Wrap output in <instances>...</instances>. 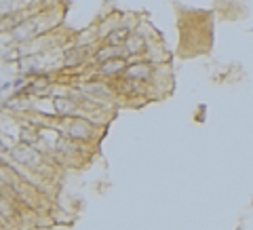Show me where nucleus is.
<instances>
[{"label":"nucleus","mask_w":253,"mask_h":230,"mask_svg":"<svg viewBox=\"0 0 253 230\" xmlns=\"http://www.w3.org/2000/svg\"><path fill=\"white\" fill-rule=\"evenodd\" d=\"M57 131L76 139V142L82 144V146L95 148V146L99 144L101 135H104L106 127L95 123V120L89 118V116H72V118H59Z\"/></svg>","instance_id":"nucleus-1"},{"label":"nucleus","mask_w":253,"mask_h":230,"mask_svg":"<svg viewBox=\"0 0 253 230\" xmlns=\"http://www.w3.org/2000/svg\"><path fill=\"white\" fill-rule=\"evenodd\" d=\"M51 150H53V158L59 167H80L82 165L80 158L85 156L87 150H91V148L78 144L76 139L63 135V133H59Z\"/></svg>","instance_id":"nucleus-2"},{"label":"nucleus","mask_w":253,"mask_h":230,"mask_svg":"<svg viewBox=\"0 0 253 230\" xmlns=\"http://www.w3.org/2000/svg\"><path fill=\"white\" fill-rule=\"evenodd\" d=\"M93 53L95 47L89 44H70L61 51V72H72V70H82L93 63Z\"/></svg>","instance_id":"nucleus-3"},{"label":"nucleus","mask_w":253,"mask_h":230,"mask_svg":"<svg viewBox=\"0 0 253 230\" xmlns=\"http://www.w3.org/2000/svg\"><path fill=\"white\" fill-rule=\"evenodd\" d=\"M129 57H112V59L93 63L87 68V78L95 76V78H104V80H116L125 74L126 66H129Z\"/></svg>","instance_id":"nucleus-4"},{"label":"nucleus","mask_w":253,"mask_h":230,"mask_svg":"<svg viewBox=\"0 0 253 230\" xmlns=\"http://www.w3.org/2000/svg\"><path fill=\"white\" fill-rule=\"evenodd\" d=\"M51 104H53V114L57 118H72V116H87L85 108H82L80 101H76L70 93H59L51 97Z\"/></svg>","instance_id":"nucleus-5"},{"label":"nucleus","mask_w":253,"mask_h":230,"mask_svg":"<svg viewBox=\"0 0 253 230\" xmlns=\"http://www.w3.org/2000/svg\"><path fill=\"white\" fill-rule=\"evenodd\" d=\"M44 6L42 0H0V15L11 17V15H34Z\"/></svg>","instance_id":"nucleus-6"},{"label":"nucleus","mask_w":253,"mask_h":230,"mask_svg":"<svg viewBox=\"0 0 253 230\" xmlns=\"http://www.w3.org/2000/svg\"><path fill=\"white\" fill-rule=\"evenodd\" d=\"M156 72V66L152 61H148L145 57H139V59H131L129 66L125 70V78H129L133 82H139V85H145L152 80V76Z\"/></svg>","instance_id":"nucleus-7"},{"label":"nucleus","mask_w":253,"mask_h":230,"mask_svg":"<svg viewBox=\"0 0 253 230\" xmlns=\"http://www.w3.org/2000/svg\"><path fill=\"white\" fill-rule=\"evenodd\" d=\"M144 57L148 61L154 63V66H163V63H171V61H173V53L167 49V44L163 42V38H161V40L150 42L148 44V51H145Z\"/></svg>","instance_id":"nucleus-8"},{"label":"nucleus","mask_w":253,"mask_h":230,"mask_svg":"<svg viewBox=\"0 0 253 230\" xmlns=\"http://www.w3.org/2000/svg\"><path fill=\"white\" fill-rule=\"evenodd\" d=\"M148 38L142 36L139 32H133V34L126 38V42L123 44L125 51H126V57L129 59H139V57L145 55V51H148Z\"/></svg>","instance_id":"nucleus-9"},{"label":"nucleus","mask_w":253,"mask_h":230,"mask_svg":"<svg viewBox=\"0 0 253 230\" xmlns=\"http://www.w3.org/2000/svg\"><path fill=\"white\" fill-rule=\"evenodd\" d=\"M49 215L55 220V224H61V226H70V224H74V220H76V215L70 213L66 207L59 205V203H53V205L49 207Z\"/></svg>","instance_id":"nucleus-10"}]
</instances>
